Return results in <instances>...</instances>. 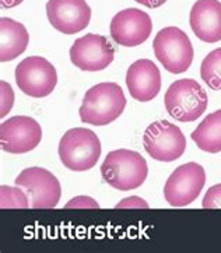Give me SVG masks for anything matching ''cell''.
Returning <instances> with one entry per match:
<instances>
[{
    "label": "cell",
    "instance_id": "obj_1",
    "mask_svg": "<svg viewBox=\"0 0 221 253\" xmlns=\"http://www.w3.org/2000/svg\"><path fill=\"white\" fill-rule=\"evenodd\" d=\"M126 108L123 90L116 83H99L86 92L79 109L83 123L105 126L115 122Z\"/></svg>",
    "mask_w": 221,
    "mask_h": 253
},
{
    "label": "cell",
    "instance_id": "obj_2",
    "mask_svg": "<svg viewBox=\"0 0 221 253\" xmlns=\"http://www.w3.org/2000/svg\"><path fill=\"white\" fill-rule=\"evenodd\" d=\"M101 175L111 188L128 192L140 188L144 183L147 179L148 167L139 153L121 148L108 153L101 165Z\"/></svg>",
    "mask_w": 221,
    "mask_h": 253
},
{
    "label": "cell",
    "instance_id": "obj_3",
    "mask_svg": "<svg viewBox=\"0 0 221 253\" xmlns=\"http://www.w3.org/2000/svg\"><path fill=\"white\" fill-rule=\"evenodd\" d=\"M59 158L67 169L84 172L94 168L101 157V141L90 129L74 127L59 141Z\"/></svg>",
    "mask_w": 221,
    "mask_h": 253
},
{
    "label": "cell",
    "instance_id": "obj_4",
    "mask_svg": "<svg viewBox=\"0 0 221 253\" xmlns=\"http://www.w3.org/2000/svg\"><path fill=\"white\" fill-rule=\"evenodd\" d=\"M165 109L175 121L195 122L205 114L209 99L196 80L180 79L172 83L165 92Z\"/></svg>",
    "mask_w": 221,
    "mask_h": 253
},
{
    "label": "cell",
    "instance_id": "obj_5",
    "mask_svg": "<svg viewBox=\"0 0 221 253\" xmlns=\"http://www.w3.org/2000/svg\"><path fill=\"white\" fill-rule=\"evenodd\" d=\"M154 55L170 73L186 72L193 62V46L189 37L178 27H167L153 42Z\"/></svg>",
    "mask_w": 221,
    "mask_h": 253
},
{
    "label": "cell",
    "instance_id": "obj_6",
    "mask_svg": "<svg viewBox=\"0 0 221 253\" xmlns=\"http://www.w3.org/2000/svg\"><path fill=\"white\" fill-rule=\"evenodd\" d=\"M144 150L153 160L172 163L186 150V139L178 126L168 121H158L148 126L143 136Z\"/></svg>",
    "mask_w": 221,
    "mask_h": 253
},
{
    "label": "cell",
    "instance_id": "obj_7",
    "mask_svg": "<svg viewBox=\"0 0 221 253\" xmlns=\"http://www.w3.org/2000/svg\"><path fill=\"white\" fill-rule=\"evenodd\" d=\"M16 83L28 97H48L57 84L56 69L45 57H25L16 67Z\"/></svg>",
    "mask_w": 221,
    "mask_h": 253
},
{
    "label": "cell",
    "instance_id": "obj_8",
    "mask_svg": "<svg viewBox=\"0 0 221 253\" xmlns=\"http://www.w3.org/2000/svg\"><path fill=\"white\" fill-rule=\"evenodd\" d=\"M16 185L27 193L31 209H53L62 196L56 176L40 167L24 169L16 178Z\"/></svg>",
    "mask_w": 221,
    "mask_h": 253
},
{
    "label": "cell",
    "instance_id": "obj_9",
    "mask_svg": "<svg viewBox=\"0 0 221 253\" xmlns=\"http://www.w3.org/2000/svg\"><path fill=\"white\" fill-rule=\"evenodd\" d=\"M206 183L202 165L188 163L178 167L170 175L164 186V197L172 207H185L195 202Z\"/></svg>",
    "mask_w": 221,
    "mask_h": 253
},
{
    "label": "cell",
    "instance_id": "obj_10",
    "mask_svg": "<svg viewBox=\"0 0 221 253\" xmlns=\"http://www.w3.org/2000/svg\"><path fill=\"white\" fill-rule=\"evenodd\" d=\"M41 140V125L30 116H14L0 125L1 150L10 154L30 153Z\"/></svg>",
    "mask_w": 221,
    "mask_h": 253
},
{
    "label": "cell",
    "instance_id": "obj_11",
    "mask_svg": "<svg viewBox=\"0 0 221 253\" xmlns=\"http://www.w3.org/2000/svg\"><path fill=\"white\" fill-rule=\"evenodd\" d=\"M114 46L104 35L86 34L70 48V60L83 72H99L114 62Z\"/></svg>",
    "mask_w": 221,
    "mask_h": 253
},
{
    "label": "cell",
    "instance_id": "obj_12",
    "mask_svg": "<svg viewBox=\"0 0 221 253\" xmlns=\"http://www.w3.org/2000/svg\"><path fill=\"white\" fill-rule=\"evenodd\" d=\"M109 31L116 43L131 48L147 41L153 31V23L147 13L139 8H126L115 14Z\"/></svg>",
    "mask_w": 221,
    "mask_h": 253
},
{
    "label": "cell",
    "instance_id": "obj_13",
    "mask_svg": "<svg viewBox=\"0 0 221 253\" xmlns=\"http://www.w3.org/2000/svg\"><path fill=\"white\" fill-rule=\"evenodd\" d=\"M46 16L59 33L73 35L88 27L91 8L86 0H49L46 3Z\"/></svg>",
    "mask_w": 221,
    "mask_h": 253
},
{
    "label": "cell",
    "instance_id": "obj_14",
    "mask_svg": "<svg viewBox=\"0 0 221 253\" xmlns=\"http://www.w3.org/2000/svg\"><path fill=\"white\" fill-rule=\"evenodd\" d=\"M126 85L132 98L140 102L154 99L161 90V73L150 59L136 60L126 73Z\"/></svg>",
    "mask_w": 221,
    "mask_h": 253
},
{
    "label": "cell",
    "instance_id": "obj_15",
    "mask_svg": "<svg viewBox=\"0 0 221 253\" xmlns=\"http://www.w3.org/2000/svg\"><path fill=\"white\" fill-rule=\"evenodd\" d=\"M189 24L200 41H221V3L219 0H197L190 10Z\"/></svg>",
    "mask_w": 221,
    "mask_h": 253
},
{
    "label": "cell",
    "instance_id": "obj_16",
    "mask_svg": "<svg viewBox=\"0 0 221 253\" xmlns=\"http://www.w3.org/2000/svg\"><path fill=\"white\" fill-rule=\"evenodd\" d=\"M30 42V34L24 25L11 18H0V60L10 62L24 53Z\"/></svg>",
    "mask_w": 221,
    "mask_h": 253
},
{
    "label": "cell",
    "instance_id": "obj_17",
    "mask_svg": "<svg viewBox=\"0 0 221 253\" xmlns=\"http://www.w3.org/2000/svg\"><path fill=\"white\" fill-rule=\"evenodd\" d=\"M192 140L202 151L217 154L221 151V109L206 116L192 133Z\"/></svg>",
    "mask_w": 221,
    "mask_h": 253
},
{
    "label": "cell",
    "instance_id": "obj_18",
    "mask_svg": "<svg viewBox=\"0 0 221 253\" xmlns=\"http://www.w3.org/2000/svg\"><path fill=\"white\" fill-rule=\"evenodd\" d=\"M202 80L214 91H221V48L212 50L200 66Z\"/></svg>",
    "mask_w": 221,
    "mask_h": 253
},
{
    "label": "cell",
    "instance_id": "obj_19",
    "mask_svg": "<svg viewBox=\"0 0 221 253\" xmlns=\"http://www.w3.org/2000/svg\"><path fill=\"white\" fill-rule=\"evenodd\" d=\"M0 207L1 209H28L30 199L21 188L0 186Z\"/></svg>",
    "mask_w": 221,
    "mask_h": 253
},
{
    "label": "cell",
    "instance_id": "obj_20",
    "mask_svg": "<svg viewBox=\"0 0 221 253\" xmlns=\"http://www.w3.org/2000/svg\"><path fill=\"white\" fill-rule=\"evenodd\" d=\"M0 87H1V112H0V116L4 118L10 112L11 106L14 104V92H13L11 85L6 82L0 83Z\"/></svg>",
    "mask_w": 221,
    "mask_h": 253
},
{
    "label": "cell",
    "instance_id": "obj_21",
    "mask_svg": "<svg viewBox=\"0 0 221 253\" xmlns=\"http://www.w3.org/2000/svg\"><path fill=\"white\" fill-rule=\"evenodd\" d=\"M202 206L205 209H221V183L214 185L206 192Z\"/></svg>",
    "mask_w": 221,
    "mask_h": 253
},
{
    "label": "cell",
    "instance_id": "obj_22",
    "mask_svg": "<svg viewBox=\"0 0 221 253\" xmlns=\"http://www.w3.org/2000/svg\"><path fill=\"white\" fill-rule=\"evenodd\" d=\"M72 207H79V209H84V207H90V209H98L99 204L97 202H94L91 197L79 196L70 200L69 203L66 204V209H72Z\"/></svg>",
    "mask_w": 221,
    "mask_h": 253
},
{
    "label": "cell",
    "instance_id": "obj_23",
    "mask_svg": "<svg viewBox=\"0 0 221 253\" xmlns=\"http://www.w3.org/2000/svg\"><path fill=\"white\" fill-rule=\"evenodd\" d=\"M132 207H136V209H148V204L140 199L137 196L128 197V199H123L121 203L116 204V209H132Z\"/></svg>",
    "mask_w": 221,
    "mask_h": 253
},
{
    "label": "cell",
    "instance_id": "obj_24",
    "mask_svg": "<svg viewBox=\"0 0 221 253\" xmlns=\"http://www.w3.org/2000/svg\"><path fill=\"white\" fill-rule=\"evenodd\" d=\"M134 1H137V3L148 8H157L160 7V6H163L167 0H134Z\"/></svg>",
    "mask_w": 221,
    "mask_h": 253
},
{
    "label": "cell",
    "instance_id": "obj_25",
    "mask_svg": "<svg viewBox=\"0 0 221 253\" xmlns=\"http://www.w3.org/2000/svg\"><path fill=\"white\" fill-rule=\"evenodd\" d=\"M23 1L24 0H0V4L3 8H13L18 4H21Z\"/></svg>",
    "mask_w": 221,
    "mask_h": 253
}]
</instances>
